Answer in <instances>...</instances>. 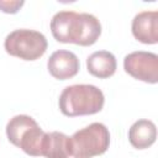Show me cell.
Returning a JSON list of instances; mask_svg holds the SVG:
<instances>
[{"instance_id": "1", "label": "cell", "mask_w": 158, "mask_h": 158, "mask_svg": "<svg viewBox=\"0 0 158 158\" xmlns=\"http://www.w3.org/2000/svg\"><path fill=\"white\" fill-rule=\"evenodd\" d=\"M51 31L58 42L91 46L101 35V25L91 14L64 10L52 17Z\"/></svg>"}, {"instance_id": "2", "label": "cell", "mask_w": 158, "mask_h": 158, "mask_svg": "<svg viewBox=\"0 0 158 158\" xmlns=\"http://www.w3.org/2000/svg\"><path fill=\"white\" fill-rule=\"evenodd\" d=\"M105 102L102 91L91 84L67 86L59 96V109L63 115L74 117L94 115L101 111Z\"/></svg>"}, {"instance_id": "3", "label": "cell", "mask_w": 158, "mask_h": 158, "mask_svg": "<svg viewBox=\"0 0 158 158\" xmlns=\"http://www.w3.org/2000/svg\"><path fill=\"white\" fill-rule=\"evenodd\" d=\"M110 144V133L101 122H93L69 137V151L74 158H93L105 153Z\"/></svg>"}, {"instance_id": "4", "label": "cell", "mask_w": 158, "mask_h": 158, "mask_svg": "<svg viewBox=\"0 0 158 158\" xmlns=\"http://www.w3.org/2000/svg\"><path fill=\"white\" fill-rule=\"evenodd\" d=\"M44 133L46 132L42 131L38 123L27 115L14 116L6 125V136L9 141L33 157L41 156Z\"/></svg>"}, {"instance_id": "5", "label": "cell", "mask_w": 158, "mask_h": 158, "mask_svg": "<svg viewBox=\"0 0 158 158\" xmlns=\"http://www.w3.org/2000/svg\"><path fill=\"white\" fill-rule=\"evenodd\" d=\"M4 46L10 56L23 60H36L44 54L48 43L41 32L20 28L6 36Z\"/></svg>"}, {"instance_id": "6", "label": "cell", "mask_w": 158, "mask_h": 158, "mask_svg": "<svg viewBox=\"0 0 158 158\" xmlns=\"http://www.w3.org/2000/svg\"><path fill=\"white\" fill-rule=\"evenodd\" d=\"M123 68L127 74L144 83L158 81V56L152 52L136 51L123 59Z\"/></svg>"}, {"instance_id": "7", "label": "cell", "mask_w": 158, "mask_h": 158, "mask_svg": "<svg viewBox=\"0 0 158 158\" xmlns=\"http://www.w3.org/2000/svg\"><path fill=\"white\" fill-rule=\"evenodd\" d=\"M79 59L78 57L67 49H59L51 54L47 68L49 74L59 80H65L73 78L79 72Z\"/></svg>"}, {"instance_id": "8", "label": "cell", "mask_w": 158, "mask_h": 158, "mask_svg": "<svg viewBox=\"0 0 158 158\" xmlns=\"http://www.w3.org/2000/svg\"><path fill=\"white\" fill-rule=\"evenodd\" d=\"M135 38L146 44L158 42V11H142L132 20Z\"/></svg>"}, {"instance_id": "9", "label": "cell", "mask_w": 158, "mask_h": 158, "mask_svg": "<svg viewBox=\"0 0 158 158\" xmlns=\"http://www.w3.org/2000/svg\"><path fill=\"white\" fill-rule=\"evenodd\" d=\"M88 72L100 79L109 78L115 74L117 63L115 56L109 51H98L91 53L86 59Z\"/></svg>"}, {"instance_id": "10", "label": "cell", "mask_w": 158, "mask_h": 158, "mask_svg": "<svg viewBox=\"0 0 158 158\" xmlns=\"http://www.w3.org/2000/svg\"><path fill=\"white\" fill-rule=\"evenodd\" d=\"M157 138L156 125L151 120H138L128 130L130 143L137 149L151 147Z\"/></svg>"}, {"instance_id": "11", "label": "cell", "mask_w": 158, "mask_h": 158, "mask_svg": "<svg viewBox=\"0 0 158 158\" xmlns=\"http://www.w3.org/2000/svg\"><path fill=\"white\" fill-rule=\"evenodd\" d=\"M41 156L46 158H68L70 156L69 137L58 131L44 133L42 139Z\"/></svg>"}, {"instance_id": "12", "label": "cell", "mask_w": 158, "mask_h": 158, "mask_svg": "<svg viewBox=\"0 0 158 158\" xmlns=\"http://www.w3.org/2000/svg\"><path fill=\"white\" fill-rule=\"evenodd\" d=\"M23 4V0H0V10L6 14H16Z\"/></svg>"}]
</instances>
